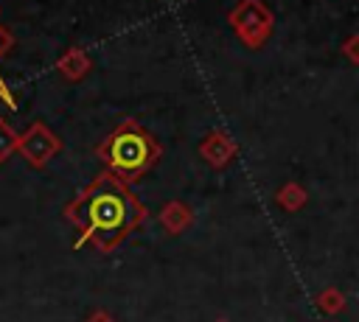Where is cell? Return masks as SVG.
<instances>
[{
	"mask_svg": "<svg viewBox=\"0 0 359 322\" xmlns=\"http://www.w3.org/2000/svg\"><path fill=\"white\" fill-rule=\"evenodd\" d=\"M14 151H20V134L6 123V118H0V162H6Z\"/></svg>",
	"mask_w": 359,
	"mask_h": 322,
	"instance_id": "obj_10",
	"label": "cell"
},
{
	"mask_svg": "<svg viewBox=\"0 0 359 322\" xmlns=\"http://www.w3.org/2000/svg\"><path fill=\"white\" fill-rule=\"evenodd\" d=\"M191 221H194V213H191V207L182 204V202H168V204L160 210V224H163L168 232H174V235H180Z\"/></svg>",
	"mask_w": 359,
	"mask_h": 322,
	"instance_id": "obj_6",
	"label": "cell"
},
{
	"mask_svg": "<svg viewBox=\"0 0 359 322\" xmlns=\"http://www.w3.org/2000/svg\"><path fill=\"white\" fill-rule=\"evenodd\" d=\"M317 308L323 311V314H328V316H334V314H339L342 308H345V294L339 291V288H325V291H320L317 294Z\"/></svg>",
	"mask_w": 359,
	"mask_h": 322,
	"instance_id": "obj_9",
	"label": "cell"
},
{
	"mask_svg": "<svg viewBox=\"0 0 359 322\" xmlns=\"http://www.w3.org/2000/svg\"><path fill=\"white\" fill-rule=\"evenodd\" d=\"M199 154H202L205 162H210L213 168H224V165L236 157V143H233L224 132H210V134L202 140Z\"/></svg>",
	"mask_w": 359,
	"mask_h": 322,
	"instance_id": "obj_5",
	"label": "cell"
},
{
	"mask_svg": "<svg viewBox=\"0 0 359 322\" xmlns=\"http://www.w3.org/2000/svg\"><path fill=\"white\" fill-rule=\"evenodd\" d=\"M230 25L247 48H261L272 31V14L261 0H241L230 11Z\"/></svg>",
	"mask_w": 359,
	"mask_h": 322,
	"instance_id": "obj_3",
	"label": "cell"
},
{
	"mask_svg": "<svg viewBox=\"0 0 359 322\" xmlns=\"http://www.w3.org/2000/svg\"><path fill=\"white\" fill-rule=\"evenodd\" d=\"M11 42H14V39L8 36V31H3V28H0V56H3V53L11 48Z\"/></svg>",
	"mask_w": 359,
	"mask_h": 322,
	"instance_id": "obj_14",
	"label": "cell"
},
{
	"mask_svg": "<svg viewBox=\"0 0 359 322\" xmlns=\"http://www.w3.org/2000/svg\"><path fill=\"white\" fill-rule=\"evenodd\" d=\"M98 157L107 162L109 174H115L123 182H135L154 165V160L160 157V146L135 120H123L98 146Z\"/></svg>",
	"mask_w": 359,
	"mask_h": 322,
	"instance_id": "obj_2",
	"label": "cell"
},
{
	"mask_svg": "<svg viewBox=\"0 0 359 322\" xmlns=\"http://www.w3.org/2000/svg\"><path fill=\"white\" fill-rule=\"evenodd\" d=\"M59 148H62L59 137H56L42 120L31 123V126L20 134V154H22L34 168H42Z\"/></svg>",
	"mask_w": 359,
	"mask_h": 322,
	"instance_id": "obj_4",
	"label": "cell"
},
{
	"mask_svg": "<svg viewBox=\"0 0 359 322\" xmlns=\"http://www.w3.org/2000/svg\"><path fill=\"white\" fill-rule=\"evenodd\" d=\"M213 322H230V319H213Z\"/></svg>",
	"mask_w": 359,
	"mask_h": 322,
	"instance_id": "obj_15",
	"label": "cell"
},
{
	"mask_svg": "<svg viewBox=\"0 0 359 322\" xmlns=\"http://www.w3.org/2000/svg\"><path fill=\"white\" fill-rule=\"evenodd\" d=\"M306 190H303V185H297V182H286L280 190H278V196H275V202L283 207V210H289V213H294V210H300L303 204H306Z\"/></svg>",
	"mask_w": 359,
	"mask_h": 322,
	"instance_id": "obj_8",
	"label": "cell"
},
{
	"mask_svg": "<svg viewBox=\"0 0 359 322\" xmlns=\"http://www.w3.org/2000/svg\"><path fill=\"white\" fill-rule=\"evenodd\" d=\"M342 53L348 56V62H353V64H359V34H353L345 45H342Z\"/></svg>",
	"mask_w": 359,
	"mask_h": 322,
	"instance_id": "obj_11",
	"label": "cell"
},
{
	"mask_svg": "<svg viewBox=\"0 0 359 322\" xmlns=\"http://www.w3.org/2000/svg\"><path fill=\"white\" fill-rule=\"evenodd\" d=\"M0 98H3V104H6V106H11V109L17 106V98H14V92L8 90V84L3 81V76H0Z\"/></svg>",
	"mask_w": 359,
	"mask_h": 322,
	"instance_id": "obj_12",
	"label": "cell"
},
{
	"mask_svg": "<svg viewBox=\"0 0 359 322\" xmlns=\"http://www.w3.org/2000/svg\"><path fill=\"white\" fill-rule=\"evenodd\" d=\"M84 322H115V319H112L107 311H93V314L84 319Z\"/></svg>",
	"mask_w": 359,
	"mask_h": 322,
	"instance_id": "obj_13",
	"label": "cell"
},
{
	"mask_svg": "<svg viewBox=\"0 0 359 322\" xmlns=\"http://www.w3.org/2000/svg\"><path fill=\"white\" fill-rule=\"evenodd\" d=\"M146 207L115 174H98L76 199L65 204V218L79 230L76 246L93 244L101 252L115 249L146 218Z\"/></svg>",
	"mask_w": 359,
	"mask_h": 322,
	"instance_id": "obj_1",
	"label": "cell"
},
{
	"mask_svg": "<svg viewBox=\"0 0 359 322\" xmlns=\"http://www.w3.org/2000/svg\"><path fill=\"white\" fill-rule=\"evenodd\" d=\"M56 70H59L65 78L79 81V78L90 70V56H87V50H81V48H70V50L56 62Z\"/></svg>",
	"mask_w": 359,
	"mask_h": 322,
	"instance_id": "obj_7",
	"label": "cell"
}]
</instances>
